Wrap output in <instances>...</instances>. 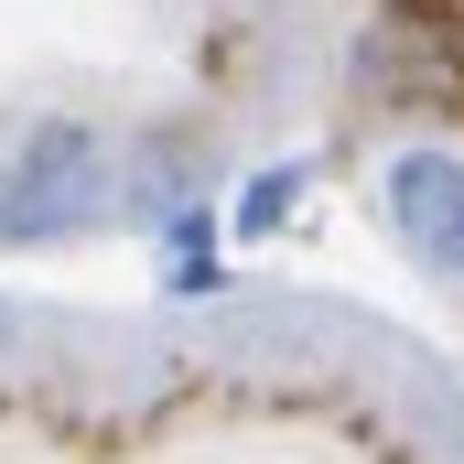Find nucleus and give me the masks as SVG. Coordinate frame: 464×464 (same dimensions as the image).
I'll use <instances>...</instances> for the list:
<instances>
[{"label": "nucleus", "mask_w": 464, "mask_h": 464, "mask_svg": "<svg viewBox=\"0 0 464 464\" xmlns=\"http://www.w3.org/2000/svg\"><path fill=\"white\" fill-rule=\"evenodd\" d=\"M378 206H389V227H400V248H411L421 270H443V281L464 270V151H443V140L389 151Z\"/></svg>", "instance_id": "2"}, {"label": "nucleus", "mask_w": 464, "mask_h": 464, "mask_svg": "<svg viewBox=\"0 0 464 464\" xmlns=\"http://www.w3.org/2000/svg\"><path fill=\"white\" fill-rule=\"evenodd\" d=\"M87 217H109V151H98V130H87V119L22 130V151L0 162V248L76 237Z\"/></svg>", "instance_id": "1"}]
</instances>
